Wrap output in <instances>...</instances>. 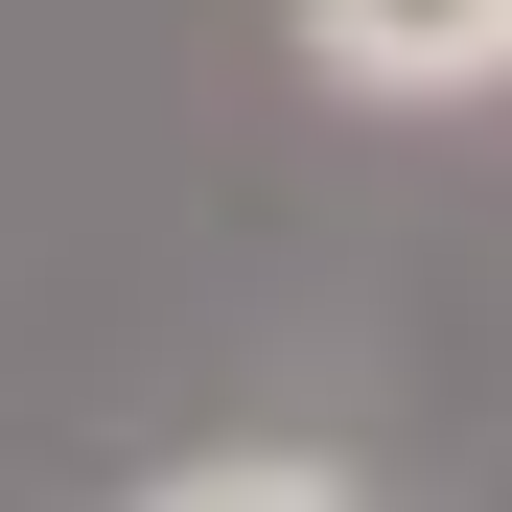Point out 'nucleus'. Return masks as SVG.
<instances>
[{"label": "nucleus", "mask_w": 512, "mask_h": 512, "mask_svg": "<svg viewBox=\"0 0 512 512\" xmlns=\"http://www.w3.org/2000/svg\"><path fill=\"white\" fill-rule=\"evenodd\" d=\"M489 24H512V0H489Z\"/></svg>", "instance_id": "3"}, {"label": "nucleus", "mask_w": 512, "mask_h": 512, "mask_svg": "<svg viewBox=\"0 0 512 512\" xmlns=\"http://www.w3.org/2000/svg\"><path fill=\"white\" fill-rule=\"evenodd\" d=\"M117 512H396L350 443H187V466H140Z\"/></svg>", "instance_id": "2"}, {"label": "nucleus", "mask_w": 512, "mask_h": 512, "mask_svg": "<svg viewBox=\"0 0 512 512\" xmlns=\"http://www.w3.org/2000/svg\"><path fill=\"white\" fill-rule=\"evenodd\" d=\"M303 24V70L350 117H466V94H512V24L489 0H280Z\"/></svg>", "instance_id": "1"}]
</instances>
